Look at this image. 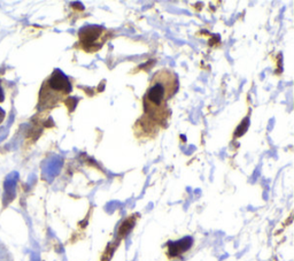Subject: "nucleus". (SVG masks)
Returning <instances> with one entry per match:
<instances>
[{"label":"nucleus","instance_id":"nucleus-2","mask_svg":"<svg viewBox=\"0 0 294 261\" xmlns=\"http://www.w3.org/2000/svg\"><path fill=\"white\" fill-rule=\"evenodd\" d=\"M70 91L71 84L69 80L64 76L63 72L56 69L48 78L47 83H45V86L40 94V100H46V104H51L52 106L66 97Z\"/></svg>","mask_w":294,"mask_h":261},{"label":"nucleus","instance_id":"nucleus-4","mask_svg":"<svg viewBox=\"0 0 294 261\" xmlns=\"http://www.w3.org/2000/svg\"><path fill=\"white\" fill-rule=\"evenodd\" d=\"M0 102H3V92H2L1 86H0Z\"/></svg>","mask_w":294,"mask_h":261},{"label":"nucleus","instance_id":"nucleus-3","mask_svg":"<svg viewBox=\"0 0 294 261\" xmlns=\"http://www.w3.org/2000/svg\"><path fill=\"white\" fill-rule=\"evenodd\" d=\"M108 37V34L101 26H87L79 32V40L83 48L87 52H95L101 48L104 42Z\"/></svg>","mask_w":294,"mask_h":261},{"label":"nucleus","instance_id":"nucleus-1","mask_svg":"<svg viewBox=\"0 0 294 261\" xmlns=\"http://www.w3.org/2000/svg\"><path fill=\"white\" fill-rule=\"evenodd\" d=\"M178 89L177 75L169 69H161L154 74L150 86L144 97L145 118L152 124L166 126L170 116L168 102L176 94Z\"/></svg>","mask_w":294,"mask_h":261}]
</instances>
